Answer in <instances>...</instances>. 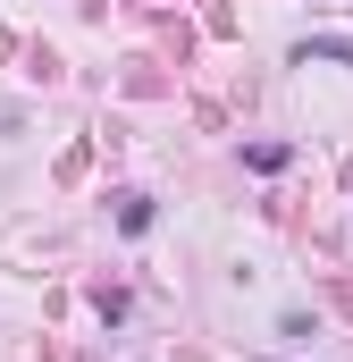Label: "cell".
Returning a JSON list of instances; mask_svg holds the SVG:
<instances>
[]
</instances>
